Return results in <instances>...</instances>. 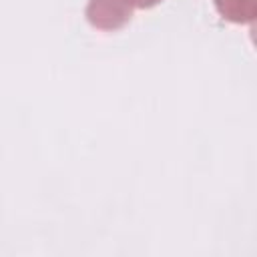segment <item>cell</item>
Listing matches in <instances>:
<instances>
[{
    "instance_id": "obj_2",
    "label": "cell",
    "mask_w": 257,
    "mask_h": 257,
    "mask_svg": "<svg viewBox=\"0 0 257 257\" xmlns=\"http://www.w3.org/2000/svg\"><path fill=\"white\" fill-rule=\"evenodd\" d=\"M219 14L235 24H251L257 16V0H215Z\"/></svg>"
},
{
    "instance_id": "obj_1",
    "label": "cell",
    "mask_w": 257,
    "mask_h": 257,
    "mask_svg": "<svg viewBox=\"0 0 257 257\" xmlns=\"http://www.w3.org/2000/svg\"><path fill=\"white\" fill-rule=\"evenodd\" d=\"M163 0H88L86 20L98 30H118L131 18L135 10H147Z\"/></svg>"
}]
</instances>
